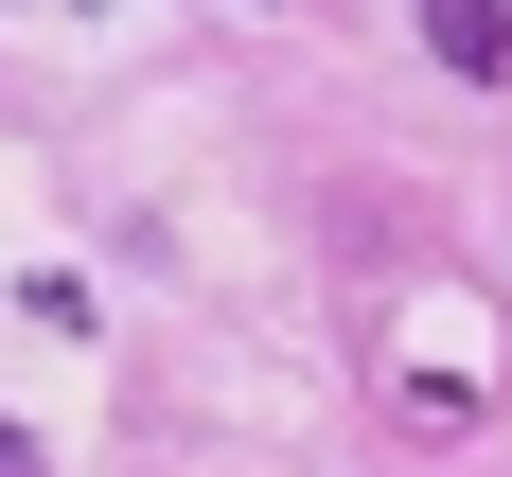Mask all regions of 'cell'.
Here are the masks:
<instances>
[{
	"label": "cell",
	"instance_id": "1",
	"mask_svg": "<svg viewBox=\"0 0 512 477\" xmlns=\"http://www.w3.org/2000/svg\"><path fill=\"white\" fill-rule=\"evenodd\" d=\"M424 36H442L477 89H495V71H512V0H424Z\"/></svg>",
	"mask_w": 512,
	"mask_h": 477
},
{
	"label": "cell",
	"instance_id": "2",
	"mask_svg": "<svg viewBox=\"0 0 512 477\" xmlns=\"http://www.w3.org/2000/svg\"><path fill=\"white\" fill-rule=\"evenodd\" d=\"M0 477H53V460H36V442H18V424H0Z\"/></svg>",
	"mask_w": 512,
	"mask_h": 477
}]
</instances>
